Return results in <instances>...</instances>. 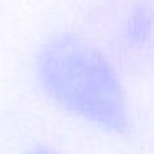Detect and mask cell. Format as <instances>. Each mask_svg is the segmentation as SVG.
Instances as JSON below:
<instances>
[{
	"label": "cell",
	"mask_w": 154,
	"mask_h": 154,
	"mask_svg": "<svg viewBox=\"0 0 154 154\" xmlns=\"http://www.w3.org/2000/svg\"><path fill=\"white\" fill-rule=\"evenodd\" d=\"M38 76L47 93L71 113L116 133L128 128L121 83L93 45L71 35L51 40L38 57Z\"/></svg>",
	"instance_id": "obj_1"
},
{
	"label": "cell",
	"mask_w": 154,
	"mask_h": 154,
	"mask_svg": "<svg viewBox=\"0 0 154 154\" xmlns=\"http://www.w3.org/2000/svg\"><path fill=\"white\" fill-rule=\"evenodd\" d=\"M28 154H55V152H51L50 149H35V151H32V152H28Z\"/></svg>",
	"instance_id": "obj_2"
}]
</instances>
